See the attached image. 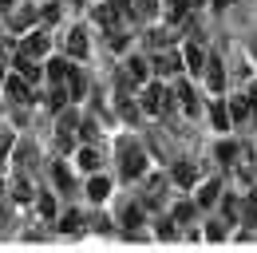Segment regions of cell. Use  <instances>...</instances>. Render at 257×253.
Returning <instances> with one entry per match:
<instances>
[{"mask_svg": "<svg viewBox=\"0 0 257 253\" xmlns=\"http://www.w3.org/2000/svg\"><path fill=\"white\" fill-rule=\"evenodd\" d=\"M139 107L147 111V115H166L170 107H174V95H170V87L162 83V79H147V83H139Z\"/></svg>", "mask_w": 257, "mask_h": 253, "instance_id": "1", "label": "cell"}, {"mask_svg": "<svg viewBox=\"0 0 257 253\" xmlns=\"http://www.w3.org/2000/svg\"><path fill=\"white\" fill-rule=\"evenodd\" d=\"M147 170H151L147 151H143L139 143L123 139V143H119V178H123V182H135V178H143Z\"/></svg>", "mask_w": 257, "mask_h": 253, "instance_id": "2", "label": "cell"}, {"mask_svg": "<svg viewBox=\"0 0 257 253\" xmlns=\"http://www.w3.org/2000/svg\"><path fill=\"white\" fill-rule=\"evenodd\" d=\"M186 67H182V52H178V44L174 48H159V52H151V75L155 79H174V75H182Z\"/></svg>", "mask_w": 257, "mask_h": 253, "instance_id": "3", "label": "cell"}, {"mask_svg": "<svg viewBox=\"0 0 257 253\" xmlns=\"http://www.w3.org/2000/svg\"><path fill=\"white\" fill-rule=\"evenodd\" d=\"M229 170H233V178L241 182V190H249V182L257 178V155H253V147H241L237 158L229 162Z\"/></svg>", "mask_w": 257, "mask_h": 253, "instance_id": "4", "label": "cell"}, {"mask_svg": "<svg viewBox=\"0 0 257 253\" xmlns=\"http://www.w3.org/2000/svg\"><path fill=\"white\" fill-rule=\"evenodd\" d=\"M20 52L32 56V60H44V56L52 52V36H48V28H28V32H24V40H20Z\"/></svg>", "mask_w": 257, "mask_h": 253, "instance_id": "5", "label": "cell"}, {"mask_svg": "<svg viewBox=\"0 0 257 253\" xmlns=\"http://www.w3.org/2000/svg\"><path fill=\"white\" fill-rule=\"evenodd\" d=\"M202 75H206V87H210V95H222V91H225V63H222V56H218V52H206Z\"/></svg>", "mask_w": 257, "mask_h": 253, "instance_id": "6", "label": "cell"}, {"mask_svg": "<svg viewBox=\"0 0 257 253\" xmlns=\"http://www.w3.org/2000/svg\"><path fill=\"white\" fill-rule=\"evenodd\" d=\"M170 95H174V107H182L186 115H198V111H202V103H198V91H194L190 79L174 75V87H170Z\"/></svg>", "mask_w": 257, "mask_h": 253, "instance_id": "7", "label": "cell"}, {"mask_svg": "<svg viewBox=\"0 0 257 253\" xmlns=\"http://www.w3.org/2000/svg\"><path fill=\"white\" fill-rule=\"evenodd\" d=\"M166 190H170V178L166 174H151L147 178V194H143V210H162L166 206Z\"/></svg>", "mask_w": 257, "mask_h": 253, "instance_id": "8", "label": "cell"}, {"mask_svg": "<svg viewBox=\"0 0 257 253\" xmlns=\"http://www.w3.org/2000/svg\"><path fill=\"white\" fill-rule=\"evenodd\" d=\"M222 190H225L222 178H206V182L198 178V182H194V202H198V210H210V206H218Z\"/></svg>", "mask_w": 257, "mask_h": 253, "instance_id": "9", "label": "cell"}, {"mask_svg": "<svg viewBox=\"0 0 257 253\" xmlns=\"http://www.w3.org/2000/svg\"><path fill=\"white\" fill-rule=\"evenodd\" d=\"M64 48H67V60H83L91 52V40H87V28L83 24H71L64 36Z\"/></svg>", "mask_w": 257, "mask_h": 253, "instance_id": "10", "label": "cell"}, {"mask_svg": "<svg viewBox=\"0 0 257 253\" xmlns=\"http://www.w3.org/2000/svg\"><path fill=\"white\" fill-rule=\"evenodd\" d=\"M0 87H4V95H8L12 103H20V107H24V103H32V83H28L20 71L4 75V83H0Z\"/></svg>", "mask_w": 257, "mask_h": 253, "instance_id": "11", "label": "cell"}, {"mask_svg": "<svg viewBox=\"0 0 257 253\" xmlns=\"http://www.w3.org/2000/svg\"><path fill=\"white\" fill-rule=\"evenodd\" d=\"M75 166H79L83 174H95V170H103V155H99V147H91V143H79V147H75Z\"/></svg>", "mask_w": 257, "mask_h": 253, "instance_id": "12", "label": "cell"}, {"mask_svg": "<svg viewBox=\"0 0 257 253\" xmlns=\"http://www.w3.org/2000/svg\"><path fill=\"white\" fill-rule=\"evenodd\" d=\"M178 52H182V67L190 71V75H202V63H206V52L190 44V40H178Z\"/></svg>", "mask_w": 257, "mask_h": 253, "instance_id": "13", "label": "cell"}, {"mask_svg": "<svg viewBox=\"0 0 257 253\" xmlns=\"http://www.w3.org/2000/svg\"><path fill=\"white\" fill-rule=\"evenodd\" d=\"M225 111H229V126H245L249 123V99H245V91H237L233 99H225Z\"/></svg>", "mask_w": 257, "mask_h": 253, "instance_id": "14", "label": "cell"}, {"mask_svg": "<svg viewBox=\"0 0 257 253\" xmlns=\"http://www.w3.org/2000/svg\"><path fill=\"white\" fill-rule=\"evenodd\" d=\"M170 182H174L178 190H194V182H198V166L186 162V158L174 162V166H170Z\"/></svg>", "mask_w": 257, "mask_h": 253, "instance_id": "15", "label": "cell"}, {"mask_svg": "<svg viewBox=\"0 0 257 253\" xmlns=\"http://www.w3.org/2000/svg\"><path fill=\"white\" fill-rule=\"evenodd\" d=\"M67 95H71V103H83V95H87V75H83V67H67V79H64Z\"/></svg>", "mask_w": 257, "mask_h": 253, "instance_id": "16", "label": "cell"}, {"mask_svg": "<svg viewBox=\"0 0 257 253\" xmlns=\"http://www.w3.org/2000/svg\"><path fill=\"white\" fill-rule=\"evenodd\" d=\"M123 71H127L131 83L139 87V83H147V79H151V60H147V56H131V60L123 63Z\"/></svg>", "mask_w": 257, "mask_h": 253, "instance_id": "17", "label": "cell"}, {"mask_svg": "<svg viewBox=\"0 0 257 253\" xmlns=\"http://www.w3.org/2000/svg\"><path fill=\"white\" fill-rule=\"evenodd\" d=\"M198 214H202V210H198V202H194V198H182V202H174V206H170V221H174V225H190Z\"/></svg>", "mask_w": 257, "mask_h": 253, "instance_id": "18", "label": "cell"}, {"mask_svg": "<svg viewBox=\"0 0 257 253\" xmlns=\"http://www.w3.org/2000/svg\"><path fill=\"white\" fill-rule=\"evenodd\" d=\"M119 225L127 229L131 237H139V229L147 225V210H143V206H127V210H123V218H119Z\"/></svg>", "mask_w": 257, "mask_h": 253, "instance_id": "19", "label": "cell"}, {"mask_svg": "<svg viewBox=\"0 0 257 253\" xmlns=\"http://www.w3.org/2000/svg\"><path fill=\"white\" fill-rule=\"evenodd\" d=\"M111 178H103V174H91V182H87V198H91V202H95V206H103V202H107V198H111Z\"/></svg>", "mask_w": 257, "mask_h": 253, "instance_id": "20", "label": "cell"}, {"mask_svg": "<svg viewBox=\"0 0 257 253\" xmlns=\"http://www.w3.org/2000/svg\"><path fill=\"white\" fill-rule=\"evenodd\" d=\"M174 44H178V32H174V28H151V32H147V48H151V52L174 48Z\"/></svg>", "mask_w": 257, "mask_h": 253, "instance_id": "21", "label": "cell"}, {"mask_svg": "<svg viewBox=\"0 0 257 253\" xmlns=\"http://www.w3.org/2000/svg\"><path fill=\"white\" fill-rule=\"evenodd\" d=\"M218 202H222V214H225V225H237V214H241V202H245V194H225L222 190V198H218Z\"/></svg>", "mask_w": 257, "mask_h": 253, "instance_id": "22", "label": "cell"}, {"mask_svg": "<svg viewBox=\"0 0 257 253\" xmlns=\"http://www.w3.org/2000/svg\"><path fill=\"white\" fill-rule=\"evenodd\" d=\"M123 12H131L135 20H155L159 16V0H127Z\"/></svg>", "mask_w": 257, "mask_h": 253, "instance_id": "23", "label": "cell"}, {"mask_svg": "<svg viewBox=\"0 0 257 253\" xmlns=\"http://www.w3.org/2000/svg\"><path fill=\"white\" fill-rule=\"evenodd\" d=\"M8 198H12V202H20V206H28V202L36 198L32 182H28V174H20V170H16V182H12V194H8Z\"/></svg>", "mask_w": 257, "mask_h": 253, "instance_id": "24", "label": "cell"}, {"mask_svg": "<svg viewBox=\"0 0 257 253\" xmlns=\"http://www.w3.org/2000/svg\"><path fill=\"white\" fill-rule=\"evenodd\" d=\"M67 67H71V60H64V56H52V60L44 63L48 83H64V79H67Z\"/></svg>", "mask_w": 257, "mask_h": 253, "instance_id": "25", "label": "cell"}, {"mask_svg": "<svg viewBox=\"0 0 257 253\" xmlns=\"http://www.w3.org/2000/svg\"><path fill=\"white\" fill-rule=\"evenodd\" d=\"M12 67H16V71H20V75H24L28 83H36V79L44 75V71H40V63H36L32 56H24V52H16V60H12Z\"/></svg>", "mask_w": 257, "mask_h": 253, "instance_id": "26", "label": "cell"}, {"mask_svg": "<svg viewBox=\"0 0 257 253\" xmlns=\"http://www.w3.org/2000/svg\"><path fill=\"white\" fill-rule=\"evenodd\" d=\"M32 202H36V210H40V218H48V221L56 218V194L52 190H36Z\"/></svg>", "mask_w": 257, "mask_h": 253, "instance_id": "27", "label": "cell"}, {"mask_svg": "<svg viewBox=\"0 0 257 253\" xmlns=\"http://www.w3.org/2000/svg\"><path fill=\"white\" fill-rule=\"evenodd\" d=\"M210 123H214V131H229V111H225V99H218V95L210 103Z\"/></svg>", "mask_w": 257, "mask_h": 253, "instance_id": "28", "label": "cell"}, {"mask_svg": "<svg viewBox=\"0 0 257 253\" xmlns=\"http://www.w3.org/2000/svg\"><path fill=\"white\" fill-rule=\"evenodd\" d=\"M44 103H48V107H52V111L60 115L67 103H71V95H67V87H64V83H52V91H48V99H44Z\"/></svg>", "mask_w": 257, "mask_h": 253, "instance_id": "29", "label": "cell"}, {"mask_svg": "<svg viewBox=\"0 0 257 253\" xmlns=\"http://www.w3.org/2000/svg\"><path fill=\"white\" fill-rule=\"evenodd\" d=\"M237 151H241V143H233V139H222V143L214 147V158H218L222 166H229V162L237 158Z\"/></svg>", "mask_w": 257, "mask_h": 253, "instance_id": "30", "label": "cell"}, {"mask_svg": "<svg viewBox=\"0 0 257 253\" xmlns=\"http://www.w3.org/2000/svg\"><path fill=\"white\" fill-rule=\"evenodd\" d=\"M32 158H36V151L28 147V143H16V151H12V162H16V170L24 166V174L32 170Z\"/></svg>", "mask_w": 257, "mask_h": 253, "instance_id": "31", "label": "cell"}, {"mask_svg": "<svg viewBox=\"0 0 257 253\" xmlns=\"http://www.w3.org/2000/svg\"><path fill=\"white\" fill-rule=\"evenodd\" d=\"M237 225H245V229H257V202H253V198H245V202H241Z\"/></svg>", "mask_w": 257, "mask_h": 253, "instance_id": "32", "label": "cell"}, {"mask_svg": "<svg viewBox=\"0 0 257 253\" xmlns=\"http://www.w3.org/2000/svg\"><path fill=\"white\" fill-rule=\"evenodd\" d=\"M52 182H56V190H60V194H67V190H71V174H67L64 162H52Z\"/></svg>", "mask_w": 257, "mask_h": 253, "instance_id": "33", "label": "cell"}, {"mask_svg": "<svg viewBox=\"0 0 257 253\" xmlns=\"http://www.w3.org/2000/svg\"><path fill=\"white\" fill-rule=\"evenodd\" d=\"M56 229H60V233H79V229H83V214H79V210H71V214H64Z\"/></svg>", "mask_w": 257, "mask_h": 253, "instance_id": "34", "label": "cell"}, {"mask_svg": "<svg viewBox=\"0 0 257 253\" xmlns=\"http://www.w3.org/2000/svg\"><path fill=\"white\" fill-rule=\"evenodd\" d=\"M36 20H40V12H36V8H24V12H16V16H12V28H16V32H28Z\"/></svg>", "mask_w": 257, "mask_h": 253, "instance_id": "35", "label": "cell"}, {"mask_svg": "<svg viewBox=\"0 0 257 253\" xmlns=\"http://www.w3.org/2000/svg\"><path fill=\"white\" fill-rule=\"evenodd\" d=\"M202 237H206V241H225V221L210 218V221H206V229H202Z\"/></svg>", "mask_w": 257, "mask_h": 253, "instance_id": "36", "label": "cell"}, {"mask_svg": "<svg viewBox=\"0 0 257 253\" xmlns=\"http://www.w3.org/2000/svg\"><path fill=\"white\" fill-rule=\"evenodd\" d=\"M155 237H159V241H174V237H178V233H174V221L170 218L155 221Z\"/></svg>", "mask_w": 257, "mask_h": 253, "instance_id": "37", "label": "cell"}, {"mask_svg": "<svg viewBox=\"0 0 257 253\" xmlns=\"http://www.w3.org/2000/svg\"><path fill=\"white\" fill-rule=\"evenodd\" d=\"M56 20H60V4L52 0V4H44V8H40V24L48 28V24H56Z\"/></svg>", "mask_w": 257, "mask_h": 253, "instance_id": "38", "label": "cell"}, {"mask_svg": "<svg viewBox=\"0 0 257 253\" xmlns=\"http://www.w3.org/2000/svg\"><path fill=\"white\" fill-rule=\"evenodd\" d=\"M245 99H249V111L257 115V79L249 83V87H245Z\"/></svg>", "mask_w": 257, "mask_h": 253, "instance_id": "39", "label": "cell"}, {"mask_svg": "<svg viewBox=\"0 0 257 253\" xmlns=\"http://www.w3.org/2000/svg\"><path fill=\"white\" fill-rule=\"evenodd\" d=\"M95 229H99V233H111V229H115V221H111V218H95Z\"/></svg>", "mask_w": 257, "mask_h": 253, "instance_id": "40", "label": "cell"}, {"mask_svg": "<svg viewBox=\"0 0 257 253\" xmlns=\"http://www.w3.org/2000/svg\"><path fill=\"white\" fill-rule=\"evenodd\" d=\"M8 151H12V135H0V158L8 155Z\"/></svg>", "mask_w": 257, "mask_h": 253, "instance_id": "41", "label": "cell"}, {"mask_svg": "<svg viewBox=\"0 0 257 253\" xmlns=\"http://www.w3.org/2000/svg\"><path fill=\"white\" fill-rule=\"evenodd\" d=\"M249 56H253V60H257V40H253V44H249Z\"/></svg>", "mask_w": 257, "mask_h": 253, "instance_id": "42", "label": "cell"}, {"mask_svg": "<svg viewBox=\"0 0 257 253\" xmlns=\"http://www.w3.org/2000/svg\"><path fill=\"white\" fill-rule=\"evenodd\" d=\"M12 4H16V0H0V8H12Z\"/></svg>", "mask_w": 257, "mask_h": 253, "instance_id": "43", "label": "cell"}, {"mask_svg": "<svg viewBox=\"0 0 257 253\" xmlns=\"http://www.w3.org/2000/svg\"><path fill=\"white\" fill-rule=\"evenodd\" d=\"M0 63H4V48H0Z\"/></svg>", "mask_w": 257, "mask_h": 253, "instance_id": "44", "label": "cell"}, {"mask_svg": "<svg viewBox=\"0 0 257 253\" xmlns=\"http://www.w3.org/2000/svg\"><path fill=\"white\" fill-rule=\"evenodd\" d=\"M0 194H4V182H0Z\"/></svg>", "mask_w": 257, "mask_h": 253, "instance_id": "45", "label": "cell"}, {"mask_svg": "<svg viewBox=\"0 0 257 253\" xmlns=\"http://www.w3.org/2000/svg\"><path fill=\"white\" fill-rule=\"evenodd\" d=\"M0 83H4V75H0Z\"/></svg>", "mask_w": 257, "mask_h": 253, "instance_id": "46", "label": "cell"}]
</instances>
